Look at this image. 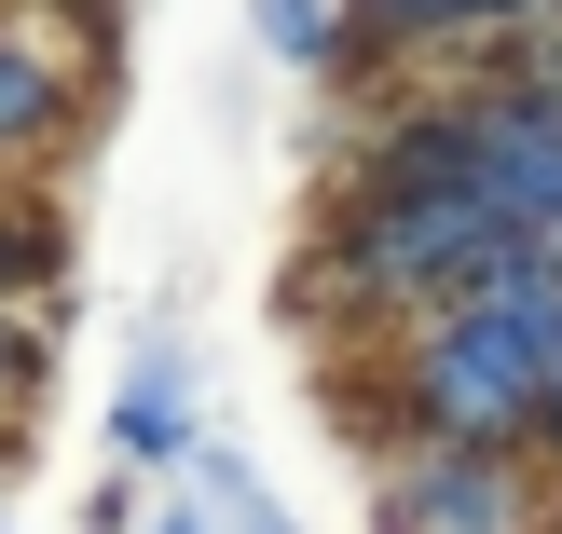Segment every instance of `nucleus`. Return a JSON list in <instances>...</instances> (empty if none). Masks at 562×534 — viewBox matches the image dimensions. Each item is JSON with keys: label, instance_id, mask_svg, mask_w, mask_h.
I'll return each mask as SVG.
<instances>
[{"label": "nucleus", "instance_id": "nucleus-1", "mask_svg": "<svg viewBox=\"0 0 562 534\" xmlns=\"http://www.w3.org/2000/svg\"><path fill=\"white\" fill-rule=\"evenodd\" d=\"M494 261H508V234L467 192H357V219H344V288L357 302H467Z\"/></svg>", "mask_w": 562, "mask_h": 534}, {"label": "nucleus", "instance_id": "nucleus-2", "mask_svg": "<svg viewBox=\"0 0 562 534\" xmlns=\"http://www.w3.org/2000/svg\"><path fill=\"white\" fill-rule=\"evenodd\" d=\"M69 124H82V55L55 42V27L0 14V164L55 151V137H69Z\"/></svg>", "mask_w": 562, "mask_h": 534}, {"label": "nucleus", "instance_id": "nucleus-3", "mask_svg": "<svg viewBox=\"0 0 562 534\" xmlns=\"http://www.w3.org/2000/svg\"><path fill=\"white\" fill-rule=\"evenodd\" d=\"M398 534H508V453H426L398 480Z\"/></svg>", "mask_w": 562, "mask_h": 534}, {"label": "nucleus", "instance_id": "nucleus-4", "mask_svg": "<svg viewBox=\"0 0 562 534\" xmlns=\"http://www.w3.org/2000/svg\"><path fill=\"white\" fill-rule=\"evenodd\" d=\"M110 453H124V466H192V453H206V439H192V371L165 343L137 356L124 398H110Z\"/></svg>", "mask_w": 562, "mask_h": 534}, {"label": "nucleus", "instance_id": "nucleus-5", "mask_svg": "<svg viewBox=\"0 0 562 534\" xmlns=\"http://www.w3.org/2000/svg\"><path fill=\"white\" fill-rule=\"evenodd\" d=\"M247 27H261L274 69H316V55L344 42V14H329V0H247Z\"/></svg>", "mask_w": 562, "mask_h": 534}, {"label": "nucleus", "instance_id": "nucleus-6", "mask_svg": "<svg viewBox=\"0 0 562 534\" xmlns=\"http://www.w3.org/2000/svg\"><path fill=\"white\" fill-rule=\"evenodd\" d=\"M494 14H521V0H371V42H439V27H494Z\"/></svg>", "mask_w": 562, "mask_h": 534}, {"label": "nucleus", "instance_id": "nucleus-7", "mask_svg": "<svg viewBox=\"0 0 562 534\" xmlns=\"http://www.w3.org/2000/svg\"><path fill=\"white\" fill-rule=\"evenodd\" d=\"M124 534H206V508H192V493H151V521L124 508Z\"/></svg>", "mask_w": 562, "mask_h": 534}, {"label": "nucleus", "instance_id": "nucleus-8", "mask_svg": "<svg viewBox=\"0 0 562 534\" xmlns=\"http://www.w3.org/2000/svg\"><path fill=\"white\" fill-rule=\"evenodd\" d=\"M536 425H549V439H562V371H549V411H536Z\"/></svg>", "mask_w": 562, "mask_h": 534}]
</instances>
